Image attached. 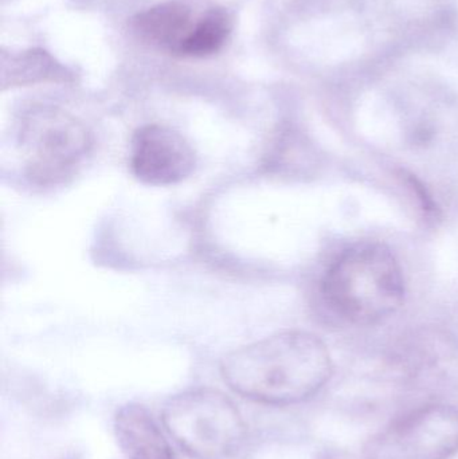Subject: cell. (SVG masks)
<instances>
[{"mask_svg": "<svg viewBox=\"0 0 458 459\" xmlns=\"http://www.w3.org/2000/svg\"><path fill=\"white\" fill-rule=\"evenodd\" d=\"M226 385L244 398L271 406L300 403L333 375L327 345L309 332L287 331L228 353L220 361Z\"/></svg>", "mask_w": 458, "mask_h": 459, "instance_id": "1", "label": "cell"}, {"mask_svg": "<svg viewBox=\"0 0 458 459\" xmlns=\"http://www.w3.org/2000/svg\"><path fill=\"white\" fill-rule=\"evenodd\" d=\"M312 161L308 139L293 129H282L268 145L263 166L272 174L292 175L304 171Z\"/></svg>", "mask_w": 458, "mask_h": 459, "instance_id": "9", "label": "cell"}, {"mask_svg": "<svg viewBox=\"0 0 458 459\" xmlns=\"http://www.w3.org/2000/svg\"><path fill=\"white\" fill-rule=\"evenodd\" d=\"M231 31V19L225 10L209 11L188 32L177 54L206 56L217 53L225 45Z\"/></svg>", "mask_w": 458, "mask_h": 459, "instance_id": "10", "label": "cell"}, {"mask_svg": "<svg viewBox=\"0 0 458 459\" xmlns=\"http://www.w3.org/2000/svg\"><path fill=\"white\" fill-rule=\"evenodd\" d=\"M134 29L143 39L177 53L191 31L190 11L179 3H164L140 13Z\"/></svg>", "mask_w": 458, "mask_h": 459, "instance_id": "8", "label": "cell"}, {"mask_svg": "<svg viewBox=\"0 0 458 459\" xmlns=\"http://www.w3.org/2000/svg\"><path fill=\"white\" fill-rule=\"evenodd\" d=\"M167 433L193 459H238L247 428L230 398L212 388L186 391L163 409Z\"/></svg>", "mask_w": 458, "mask_h": 459, "instance_id": "3", "label": "cell"}, {"mask_svg": "<svg viewBox=\"0 0 458 459\" xmlns=\"http://www.w3.org/2000/svg\"><path fill=\"white\" fill-rule=\"evenodd\" d=\"M18 144L29 179L38 186H56L75 174L93 142L77 118L56 108H37L22 120Z\"/></svg>", "mask_w": 458, "mask_h": 459, "instance_id": "4", "label": "cell"}, {"mask_svg": "<svg viewBox=\"0 0 458 459\" xmlns=\"http://www.w3.org/2000/svg\"><path fill=\"white\" fill-rule=\"evenodd\" d=\"M195 166V151L190 143L169 126L151 124L132 136L129 167L143 185H177L193 174Z\"/></svg>", "mask_w": 458, "mask_h": 459, "instance_id": "6", "label": "cell"}, {"mask_svg": "<svg viewBox=\"0 0 458 459\" xmlns=\"http://www.w3.org/2000/svg\"><path fill=\"white\" fill-rule=\"evenodd\" d=\"M115 433L126 459H177L152 415L139 404L118 410Z\"/></svg>", "mask_w": 458, "mask_h": 459, "instance_id": "7", "label": "cell"}, {"mask_svg": "<svg viewBox=\"0 0 458 459\" xmlns=\"http://www.w3.org/2000/svg\"><path fill=\"white\" fill-rule=\"evenodd\" d=\"M458 452V409L427 404L366 442V459H449Z\"/></svg>", "mask_w": 458, "mask_h": 459, "instance_id": "5", "label": "cell"}, {"mask_svg": "<svg viewBox=\"0 0 458 459\" xmlns=\"http://www.w3.org/2000/svg\"><path fill=\"white\" fill-rule=\"evenodd\" d=\"M325 305L355 325H374L405 302L400 262L381 242H358L344 248L325 270L320 285Z\"/></svg>", "mask_w": 458, "mask_h": 459, "instance_id": "2", "label": "cell"}, {"mask_svg": "<svg viewBox=\"0 0 458 459\" xmlns=\"http://www.w3.org/2000/svg\"><path fill=\"white\" fill-rule=\"evenodd\" d=\"M3 88L27 85L46 80L64 78V70L45 51H30L18 56H11L10 62H3Z\"/></svg>", "mask_w": 458, "mask_h": 459, "instance_id": "11", "label": "cell"}]
</instances>
